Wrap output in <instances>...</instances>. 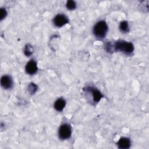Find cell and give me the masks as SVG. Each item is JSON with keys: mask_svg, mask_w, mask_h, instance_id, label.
<instances>
[{"mask_svg": "<svg viewBox=\"0 0 149 149\" xmlns=\"http://www.w3.org/2000/svg\"><path fill=\"white\" fill-rule=\"evenodd\" d=\"M1 85L5 90H9L13 87V81L12 77L8 74L3 75L1 79Z\"/></svg>", "mask_w": 149, "mask_h": 149, "instance_id": "obj_6", "label": "cell"}, {"mask_svg": "<svg viewBox=\"0 0 149 149\" xmlns=\"http://www.w3.org/2000/svg\"><path fill=\"white\" fill-rule=\"evenodd\" d=\"M7 11L5 8H1L0 9V19L1 20H2L3 19H5L7 15Z\"/></svg>", "mask_w": 149, "mask_h": 149, "instance_id": "obj_14", "label": "cell"}, {"mask_svg": "<svg viewBox=\"0 0 149 149\" xmlns=\"http://www.w3.org/2000/svg\"><path fill=\"white\" fill-rule=\"evenodd\" d=\"M108 31V26L105 20H101L97 22L93 29V33L98 39L104 38Z\"/></svg>", "mask_w": 149, "mask_h": 149, "instance_id": "obj_2", "label": "cell"}, {"mask_svg": "<svg viewBox=\"0 0 149 149\" xmlns=\"http://www.w3.org/2000/svg\"><path fill=\"white\" fill-rule=\"evenodd\" d=\"M83 90L86 94L90 95L93 103H98L103 97V95L101 92L93 86H87L84 88Z\"/></svg>", "mask_w": 149, "mask_h": 149, "instance_id": "obj_3", "label": "cell"}, {"mask_svg": "<svg viewBox=\"0 0 149 149\" xmlns=\"http://www.w3.org/2000/svg\"><path fill=\"white\" fill-rule=\"evenodd\" d=\"M23 52L26 56H30L33 53V48L30 44H27L24 48Z\"/></svg>", "mask_w": 149, "mask_h": 149, "instance_id": "obj_11", "label": "cell"}, {"mask_svg": "<svg viewBox=\"0 0 149 149\" xmlns=\"http://www.w3.org/2000/svg\"><path fill=\"white\" fill-rule=\"evenodd\" d=\"M66 106V100L63 98H58L54 104V109L58 111L62 112Z\"/></svg>", "mask_w": 149, "mask_h": 149, "instance_id": "obj_9", "label": "cell"}, {"mask_svg": "<svg viewBox=\"0 0 149 149\" xmlns=\"http://www.w3.org/2000/svg\"><path fill=\"white\" fill-rule=\"evenodd\" d=\"M53 24L57 27H62L69 22L68 17L63 13L57 14L52 20Z\"/></svg>", "mask_w": 149, "mask_h": 149, "instance_id": "obj_5", "label": "cell"}, {"mask_svg": "<svg viewBox=\"0 0 149 149\" xmlns=\"http://www.w3.org/2000/svg\"><path fill=\"white\" fill-rule=\"evenodd\" d=\"M116 144L119 148L127 149L130 147L131 141L130 139L128 137H122L119 139Z\"/></svg>", "mask_w": 149, "mask_h": 149, "instance_id": "obj_8", "label": "cell"}, {"mask_svg": "<svg viewBox=\"0 0 149 149\" xmlns=\"http://www.w3.org/2000/svg\"><path fill=\"white\" fill-rule=\"evenodd\" d=\"M134 48L133 44L125 40H118L114 43L112 42V52L115 51L120 52L125 55H130L133 54Z\"/></svg>", "mask_w": 149, "mask_h": 149, "instance_id": "obj_1", "label": "cell"}, {"mask_svg": "<svg viewBox=\"0 0 149 149\" xmlns=\"http://www.w3.org/2000/svg\"><path fill=\"white\" fill-rule=\"evenodd\" d=\"M77 7L76 2L72 0H69L66 3V8L70 10H73L76 9Z\"/></svg>", "mask_w": 149, "mask_h": 149, "instance_id": "obj_12", "label": "cell"}, {"mask_svg": "<svg viewBox=\"0 0 149 149\" xmlns=\"http://www.w3.org/2000/svg\"><path fill=\"white\" fill-rule=\"evenodd\" d=\"M37 86L34 83H30L28 87V90L31 94H34L37 90Z\"/></svg>", "mask_w": 149, "mask_h": 149, "instance_id": "obj_13", "label": "cell"}, {"mask_svg": "<svg viewBox=\"0 0 149 149\" xmlns=\"http://www.w3.org/2000/svg\"><path fill=\"white\" fill-rule=\"evenodd\" d=\"M119 29L120 31L123 33H128L130 30L128 22L126 20H123L120 22L119 25Z\"/></svg>", "mask_w": 149, "mask_h": 149, "instance_id": "obj_10", "label": "cell"}, {"mask_svg": "<svg viewBox=\"0 0 149 149\" xmlns=\"http://www.w3.org/2000/svg\"><path fill=\"white\" fill-rule=\"evenodd\" d=\"M72 135V127L69 123H62L58 129V136L61 140H65L69 139Z\"/></svg>", "mask_w": 149, "mask_h": 149, "instance_id": "obj_4", "label": "cell"}, {"mask_svg": "<svg viewBox=\"0 0 149 149\" xmlns=\"http://www.w3.org/2000/svg\"><path fill=\"white\" fill-rule=\"evenodd\" d=\"M38 70L37 63L34 59L30 60L26 65L25 71L29 75H33Z\"/></svg>", "mask_w": 149, "mask_h": 149, "instance_id": "obj_7", "label": "cell"}]
</instances>
